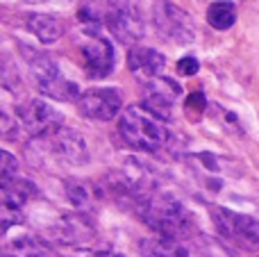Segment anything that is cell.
Listing matches in <instances>:
<instances>
[{
	"mask_svg": "<svg viewBox=\"0 0 259 257\" xmlns=\"http://www.w3.org/2000/svg\"><path fill=\"white\" fill-rule=\"evenodd\" d=\"M182 98V87L175 80L166 75H159L155 80L146 82L143 89V109L157 121H170L173 118V107L175 103Z\"/></svg>",
	"mask_w": 259,
	"mask_h": 257,
	"instance_id": "52a82bcc",
	"label": "cell"
},
{
	"mask_svg": "<svg viewBox=\"0 0 259 257\" xmlns=\"http://www.w3.org/2000/svg\"><path fill=\"white\" fill-rule=\"evenodd\" d=\"M75 257H123V255H118V253H107V250H87V253H77Z\"/></svg>",
	"mask_w": 259,
	"mask_h": 257,
	"instance_id": "603a6c76",
	"label": "cell"
},
{
	"mask_svg": "<svg viewBox=\"0 0 259 257\" xmlns=\"http://www.w3.org/2000/svg\"><path fill=\"white\" fill-rule=\"evenodd\" d=\"M50 144V153L53 157H57L59 162L64 164H84L89 159V150H87V141L82 139L80 132L68 130V127H62L57 130L53 137H48Z\"/></svg>",
	"mask_w": 259,
	"mask_h": 257,
	"instance_id": "8fae6325",
	"label": "cell"
},
{
	"mask_svg": "<svg viewBox=\"0 0 259 257\" xmlns=\"http://www.w3.org/2000/svg\"><path fill=\"white\" fill-rule=\"evenodd\" d=\"M123 107V96L114 87H96L80 96L77 109L84 118L94 121H112Z\"/></svg>",
	"mask_w": 259,
	"mask_h": 257,
	"instance_id": "30bf717a",
	"label": "cell"
},
{
	"mask_svg": "<svg viewBox=\"0 0 259 257\" xmlns=\"http://www.w3.org/2000/svg\"><path fill=\"white\" fill-rule=\"evenodd\" d=\"M207 107V100H205V94L202 91H193L191 96L187 98V109L193 114H202V109Z\"/></svg>",
	"mask_w": 259,
	"mask_h": 257,
	"instance_id": "44dd1931",
	"label": "cell"
},
{
	"mask_svg": "<svg viewBox=\"0 0 259 257\" xmlns=\"http://www.w3.org/2000/svg\"><path fill=\"white\" fill-rule=\"evenodd\" d=\"M127 66L139 80L150 82L161 75L166 66V57L157 53L155 48H146V46H134L127 55Z\"/></svg>",
	"mask_w": 259,
	"mask_h": 257,
	"instance_id": "7c38bea8",
	"label": "cell"
},
{
	"mask_svg": "<svg viewBox=\"0 0 259 257\" xmlns=\"http://www.w3.org/2000/svg\"><path fill=\"white\" fill-rule=\"evenodd\" d=\"M55 239L64 241V244H87L94 239V223L84 214H66L59 219V223L53 228Z\"/></svg>",
	"mask_w": 259,
	"mask_h": 257,
	"instance_id": "4fadbf2b",
	"label": "cell"
},
{
	"mask_svg": "<svg viewBox=\"0 0 259 257\" xmlns=\"http://www.w3.org/2000/svg\"><path fill=\"white\" fill-rule=\"evenodd\" d=\"M198 68H200V62H198L196 57H182L178 62V73L180 75H196Z\"/></svg>",
	"mask_w": 259,
	"mask_h": 257,
	"instance_id": "7402d4cb",
	"label": "cell"
},
{
	"mask_svg": "<svg viewBox=\"0 0 259 257\" xmlns=\"http://www.w3.org/2000/svg\"><path fill=\"white\" fill-rule=\"evenodd\" d=\"M27 30L41 41V44H55L62 39L64 34V25L59 18H53L48 14H32L27 16Z\"/></svg>",
	"mask_w": 259,
	"mask_h": 257,
	"instance_id": "e0dca14e",
	"label": "cell"
},
{
	"mask_svg": "<svg viewBox=\"0 0 259 257\" xmlns=\"http://www.w3.org/2000/svg\"><path fill=\"white\" fill-rule=\"evenodd\" d=\"M118 132L127 146L137 150H146V153H155L168 141V132H166L164 123L150 116L143 107H127L121 114Z\"/></svg>",
	"mask_w": 259,
	"mask_h": 257,
	"instance_id": "3957f363",
	"label": "cell"
},
{
	"mask_svg": "<svg viewBox=\"0 0 259 257\" xmlns=\"http://www.w3.org/2000/svg\"><path fill=\"white\" fill-rule=\"evenodd\" d=\"M36 196V187L25 178H14L12 182L3 185V209L21 212L23 205Z\"/></svg>",
	"mask_w": 259,
	"mask_h": 257,
	"instance_id": "9a60e30c",
	"label": "cell"
},
{
	"mask_svg": "<svg viewBox=\"0 0 259 257\" xmlns=\"http://www.w3.org/2000/svg\"><path fill=\"white\" fill-rule=\"evenodd\" d=\"M139 253L141 257H191V248L184 239L157 235L139 241Z\"/></svg>",
	"mask_w": 259,
	"mask_h": 257,
	"instance_id": "5bb4252c",
	"label": "cell"
},
{
	"mask_svg": "<svg viewBox=\"0 0 259 257\" xmlns=\"http://www.w3.org/2000/svg\"><path fill=\"white\" fill-rule=\"evenodd\" d=\"M5 255L7 257H50L53 250L44 239L34 235H21L14 237L12 241H7L5 246Z\"/></svg>",
	"mask_w": 259,
	"mask_h": 257,
	"instance_id": "2e32d148",
	"label": "cell"
},
{
	"mask_svg": "<svg viewBox=\"0 0 259 257\" xmlns=\"http://www.w3.org/2000/svg\"><path fill=\"white\" fill-rule=\"evenodd\" d=\"M82 59H84V71L89 77L100 80L107 77L114 71V48L105 36L98 34V27L87 30V39L80 46Z\"/></svg>",
	"mask_w": 259,
	"mask_h": 257,
	"instance_id": "9c48e42d",
	"label": "cell"
},
{
	"mask_svg": "<svg viewBox=\"0 0 259 257\" xmlns=\"http://www.w3.org/2000/svg\"><path fill=\"white\" fill-rule=\"evenodd\" d=\"M237 21V7L230 0H216L207 9V23L214 30H230Z\"/></svg>",
	"mask_w": 259,
	"mask_h": 257,
	"instance_id": "ac0fdd59",
	"label": "cell"
},
{
	"mask_svg": "<svg viewBox=\"0 0 259 257\" xmlns=\"http://www.w3.org/2000/svg\"><path fill=\"white\" fill-rule=\"evenodd\" d=\"M105 27L118 44H137L146 32L139 0H109L105 12Z\"/></svg>",
	"mask_w": 259,
	"mask_h": 257,
	"instance_id": "5b68a950",
	"label": "cell"
},
{
	"mask_svg": "<svg viewBox=\"0 0 259 257\" xmlns=\"http://www.w3.org/2000/svg\"><path fill=\"white\" fill-rule=\"evenodd\" d=\"M21 50H23V55H25V62H27V66H30V73H32V77H34L41 94L48 96V98L62 100V103H66V100H80L82 94H80L77 82L68 80L62 73L59 64L55 62L50 55L30 48V46H23Z\"/></svg>",
	"mask_w": 259,
	"mask_h": 257,
	"instance_id": "7a4b0ae2",
	"label": "cell"
},
{
	"mask_svg": "<svg viewBox=\"0 0 259 257\" xmlns=\"http://www.w3.org/2000/svg\"><path fill=\"white\" fill-rule=\"evenodd\" d=\"M66 196L73 203V207H77V209L91 207V200H94V191H91V187L84 185V182H80V180H68L66 182Z\"/></svg>",
	"mask_w": 259,
	"mask_h": 257,
	"instance_id": "d6986e66",
	"label": "cell"
},
{
	"mask_svg": "<svg viewBox=\"0 0 259 257\" xmlns=\"http://www.w3.org/2000/svg\"><path fill=\"white\" fill-rule=\"evenodd\" d=\"M14 178H18V159L12 153H0V185H7Z\"/></svg>",
	"mask_w": 259,
	"mask_h": 257,
	"instance_id": "ffe728a7",
	"label": "cell"
},
{
	"mask_svg": "<svg viewBox=\"0 0 259 257\" xmlns=\"http://www.w3.org/2000/svg\"><path fill=\"white\" fill-rule=\"evenodd\" d=\"M16 118L32 137H39V139H48L57 130H62V114L53 105H48L46 100L39 98L23 103L16 109Z\"/></svg>",
	"mask_w": 259,
	"mask_h": 257,
	"instance_id": "ba28073f",
	"label": "cell"
},
{
	"mask_svg": "<svg viewBox=\"0 0 259 257\" xmlns=\"http://www.w3.org/2000/svg\"><path fill=\"white\" fill-rule=\"evenodd\" d=\"M23 3H27V5H44V3H48V0H23Z\"/></svg>",
	"mask_w": 259,
	"mask_h": 257,
	"instance_id": "cb8c5ba5",
	"label": "cell"
},
{
	"mask_svg": "<svg viewBox=\"0 0 259 257\" xmlns=\"http://www.w3.org/2000/svg\"><path fill=\"white\" fill-rule=\"evenodd\" d=\"M211 221H214L216 230L221 237L228 241L237 244L239 248L246 250H257L259 248V221L248 214L232 212L228 207H209Z\"/></svg>",
	"mask_w": 259,
	"mask_h": 257,
	"instance_id": "277c9868",
	"label": "cell"
},
{
	"mask_svg": "<svg viewBox=\"0 0 259 257\" xmlns=\"http://www.w3.org/2000/svg\"><path fill=\"white\" fill-rule=\"evenodd\" d=\"M152 23H155L157 32L166 36L168 41L178 46H189L196 39V27L193 21L180 5L173 0H155L152 5Z\"/></svg>",
	"mask_w": 259,
	"mask_h": 257,
	"instance_id": "8992f818",
	"label": "cell"
},
{
	"mask_svg": "<svg viewBox=\"0 0 259 257\" xmlns=\"http://www.w3.org/2000/svg\"><path fill=\"white\" fill-rule=\"evenodd\" d=\"M137 214L148 228L164 237H178V239H187L193 232V214L187 209L182 200H178L170 194H152L143 196L137 205H134Z\"/></svg>",
	"mask_w": 259,
	"mask_h": 257,
	"instance_id": "6da1fadb",
	"label": "cell"
}]
</instances>
